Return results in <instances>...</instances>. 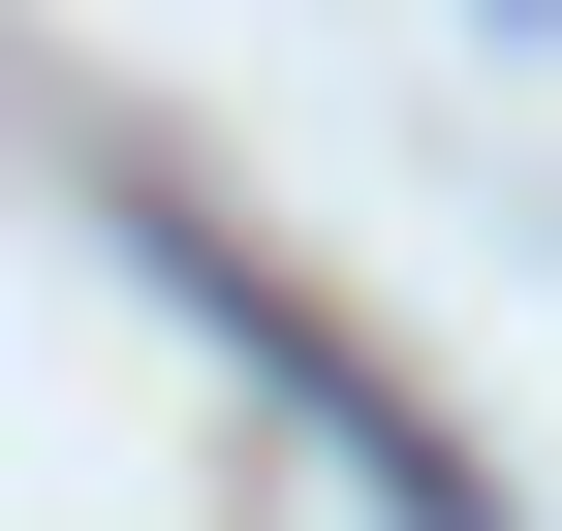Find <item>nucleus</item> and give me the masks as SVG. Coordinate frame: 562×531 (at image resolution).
<instances>
[{"mask_svg":"<svg viewBox=\"0 0 562 531\" xmlns=\"http://www.w3.org/2000/svg\"><path fill=\"white\" fill-rule=\"evenodd\" d=\"M125 250H157V282H188V313H220V344H250V375H281V407H313V438H344V470H375L406 531H501V470H469V438H438V407H406V375H375V344H344V313H281V282H250V250H220V219H188V188H125Z\"/></svg>","mask_w":562,"mask_h":531,"instance_id":"1","label":"nucleus"}]
</instances>
